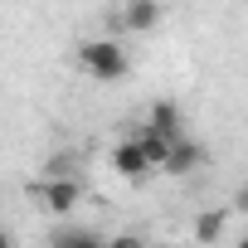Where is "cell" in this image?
Returning a JSON list of instances; mask_svg holds the SVG:
<instances>
[{
	"mask_svg": "<svg viewBox=\"0 0 248 248\" xmlns=\"http://www.w3.org/2000/svg\"><path fill=\"white\" fill-rule=\"evenodd\" d=\"M78 68L88 78H97V83H122L132 73V54L117 39H83L78 44Z\"/></svg>",
	"mask_w": 248,
	"mask_h": 248,
	"instance_id": "cell-1",
	"label": "cell"
},
{
	"mask_svg": "<svg viewBox=\"0 0 248 248\" xmlns=\"http://www.w3.org/2000/svg\"><path fill=\"white\" fill-rule=\"evenodd\" d=\"M34 195H39V204H44L49 214H68V209L83 200V180H78V175H54V180H39Z\"/></svg>",
	"mask_w": 248,
	"mask_h": 248,
	"instance_id": "cell-2",
	"label": "cell"
},
{
	"mask_svg": "<svg viewBox=\"0 0 248 248\" xmlns=\"http://www.w3.org/2000/svg\"><path fill=\"white\" fill-rule=\"evenodd\" d=\"M204 161H209V156H204V146H200L195 137H180V141H170V151H166V166H161V175L180 180V175H195V170H200Z\"/></svg>",
	"mask_w": 248,
	"mask_h": 248,
	"instance_id": "cell-3",
	"label": "cell"
},
{
	"mask_svg": "<svg viewBox=\"0 0 248 248\" xmlns=\"http://www.w3.org/2000/svg\"><path fill=\"white\" fill-rule=\"evenodd\" d=\"M146 132H151V137H161V141L185 137V127H180V107H175L170 97H156V102L146 107Z\"/></svg>",
	"mask_w": 248,
	"mask_h": 248,
	"instance_id": "cell-4",
	"label": "cell"
},
{
	"mask_svg": "<svg viewBox=\"0 0 248 248\" xmlns=\"http://www.w3.org/2000/svg\"><path fill=\"white\" fill-rule=\"evenodd\" d=\"M107 161H112V170H117V175H122V180H132V185H141V180H146V175H151V166H146V161H141V151H137V146H132V137H127V141H117V146H112V156H107Z\"/></svg>",
	"mask_w": 248,
	"mask_h": 248,
	"instance_id": "cell-5",
	"label": "cell"
},
{
	"mask_svg": "<svg viewBox=\"0 0 248 248\" xmlns=\"http://www.w3.org/2000/svg\"><path fill=\"white\" fill-rule=\"evenodd\" d=\"M161 5H151V0H132V5H122V30H132V34H146V30H156L161 25Z\"/></svg>",
	"mask_w": 248,
	"mask_h": 248,
	"instance_id": "cell-6",
	"label": "cell"
},
{
	"mask_svg": "<svg viewBox=\"0 0 248 248\" xmlns=\"http://www.w3.org/2000/svg\"><path fill=\"white\" fill-rule=\"evenodd\" d=\"M175 141H180V137H175ZM132 146L141 151V161L151 166V175H161V166H166V151H170V141H161V137H151V132L141 127V132H132Z\"/></svg>",
	"mask_w": 248,
	"mask_h": 248,
	"instance_id": "cell-7",
	"label": "cell"
},
{
	"mask_svg": "<svg viewBox=\"0 0 248 248\" xmlns=\"http://www.w3.org/2000/svg\"><path fill=\"white\" fill-rule=\"evenodd\" d=\"M224 229H229V209H200V214H195V238H200L204 248L219 243Z\"/></svg>",
	"mask_w": 248,
	"mask_h": 248,
	"instance_id": "cell-8",
	"label": "cell"
},
{
	"mask_svg": "<svg viewBox=\"0 0 248 248\" xmlns=\"http://www.w3.org/2000/svg\"><path fill=\"white\" fill-rule=\"evenodd\" d=\"M49 248H102V238L93 229H54L49 233Z\"/></svg>",
	"mask_w": 248,
	"mask_h": 248,
	"instance_id": "cell-9",
	"label": "cell"
},
{
	"mask_svg": "<svg viewBox=\"0 0 248 248\" xmlns=\"http://www.w3.org/2000/svg\"><path fill=\"white\" fill-rule=\"evenodd\" d=\"M102 248H151V243H146V233L127 229V233H112V238H102Z\"/></svg>",
	"mask_w": 248,
	"mask_h": 248,
	"instance_id": "cell-10",
	"label": "cell"
},
{
	"mask_svg": "<svg viewBox=\"0 0 248 248\" xmlns=\"http://www.w3.org/2000/svg\"><path fill=\"white\" fill-rule=\"evenodd\" d=\"M0 248H15V238H10V229L0 224Z\"/></svg>",
	"mask_w": 248,
	"mask_h": 248,
	"instance_id": "cell-11",
	"label": "cell"
},
{
	"mask_svg": "<svg viewBox=\"0 0 248 248\" xmlns=\"http://www.w3.org/2000/svg\"><path fill=\"white\" fill-rule=\"evenodd\" d=\"M161 248H175V243H161Z\"/></svg>",
	"mask_w": 248,
	"mask_h": 248,
	"instance_id": "cell-12",
	"label": "cell"
}]
</instances>
